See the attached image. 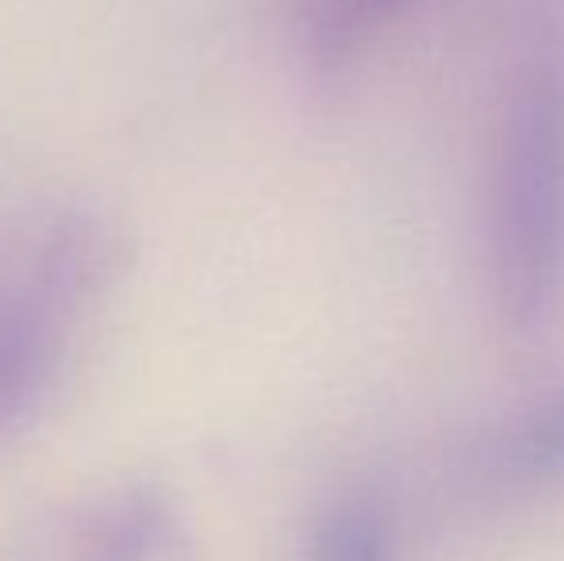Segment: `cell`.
<instances>
[{
	"mask_svg": "<svg viewBox=\"0 0 564 561\" xmlns=\"http://www.w3.org/2000/svg\"><path fill=\"white\" fill-rule=\"evenodd\" d=\"M488 473L511 488L564 485V389L491 439Z\"/></svg>",
	"mask_w": 564,
	"mask_h": 561,
	"instance_id": "obj_3",
	"label": "cell"
},
{
	"mask_svg": "<svg viewBox=\"0 0 564 561\" xmlns=\"http://www.w3.org/2000/svg\"><path fill=\"white\" fill-rule=\"evenodd\" d=\"M173 535L162 496L134 488L97 519L77 561H154Z\"/></svg>",
	"mask_w": 564,
	"mask_h": 561,
	"instance_id": "obj_5",
	"label": "cell"
},
{
	"mask_svg": "<svg viewBox=\"0 0 564 561\" xmlns=\"http://www.w3.org/2000/svg\"><path fill=\"white\" fill-rule=\"evenodd\" d=\"M300 561H400V554L384 508L372 496H346L315 519Z\"/></svg>",
	"mask_w": 564,
	"mask_h": 561,
	"instance_id": "obj_4",
	"label": "cell"
},
{
	"mask_svg": "<svg viewBox=\"0 0 564 561\" xmlns=\"http://www.w3.org/2000/svg\"><path fill=\"white\" fill-rule=\"evenodd\" d=\"M403 0H292L296 31L304 39V51L323 66H338L361 43L392 20Z\"/></svg>",
	"mask_w": 564,
	"mask_h": 561,
	"instance_id": "obj_6",
	"label": "cell"
},
{
	"mask_svg": "<svg viewBox=\"0 0 564 561\" xmlns=\"http://www.w3.org/2000/svg\"><path fill=\"white\" fill-rule=\"evenodd\" d=\"M496 300L514 335H538L564 300V69H545L507 123L496 181Z\"/></svg>",
	"mask_w": 564,
	"mask_h": 561,
	"instance_id": "obj_1",
	"label": "cell"
},
{
	"mask_svg": "<svg viewBox=\"0 0 564 561\" xmlns=\"http://www.w3.org/2000/svg\"><path fill=\"white\" fill-rule=\"evenodd\" d=\"M82 320L23 270L0 284V439L28 423L51 397Z\"/></svg>",
	"mask_w": 564,
	"mask_h": 561,
	"instance_id": "obj_2",
	"label": "cell"
}]
</instances>
